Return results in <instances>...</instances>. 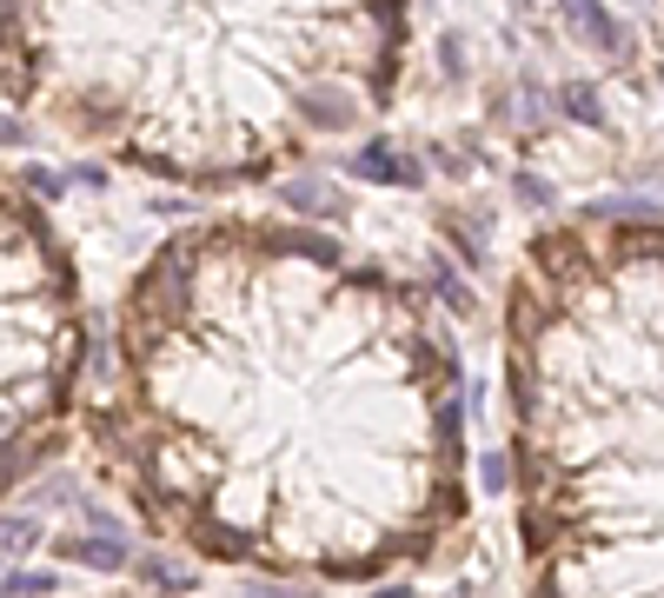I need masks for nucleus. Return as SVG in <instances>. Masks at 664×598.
<instances>
[{
  "instance_id": "nucleus-1",
  "label": "nucleus",
  "mask_w": 664,
  "mask_h": 598,
  "mask_svg": "<svg viewBox=\"0 0 664 598\" xmlns=\"http://www.w3.org/2000/svg\"><path fill=\"white\" fill-rule=\"evenodd\" d=\"M459 399L406 280L319 226L206 220L133 273L86 439L160 539L372 586L466 519Z\"/></svg>"
},
{
  "instance_id": "nucleus-2",
  "label": "nucleus",
  "mask_w": 664,
  "mask_h": 598,
  "mask_svg": "<svg viewBox=\"0 0 664 598\" xmlns=\"http://www.w3.org/2000/svg\"><path fill=\"white\" fill-rule=\"evenodd\" d=\"M406 0H7V107L219 193L392 107Z\"/></svg>"
},
{
  "instance_id": "nucleus-3",
  "label": "nucleus",
  "mask_w": 664,
  "mask_h": 598,
  "mask_svg": "<svg viewBox=\"0 0 664 598\" xmlns=\"http://www.w3.org/2000/svg\"><path fill=\"white\" fill-rule=\"evenodd\" d=\"M505 399L532 598H664V226L525 240Z\"/></svg>"
},
{
  "instance_id": "nucleus-4",
  "label": "nucleus",
  "mask_w": 664,
  "mask_h": 598,
  "mask_svg": "<svg viewBox=\"0 0 664 598\" xmlns=\"http://www.w3.org/2000/svg\"><path fill=\"white\" fill-rule=\"evenodd\" d=\"M86 366L80 280L40 200L7 186V486L67 446L73 386Z\"/></svg>"
},
{
  "instance_id": "nucleus-5",
  "label": "nucleus",
  "mask_w": 664,
  "mask_h": 598,
  "mask_svg": "<svg viewBox=\"0 0 664 598\" xmlns=\"http://www.w3.org/2000/svg\"><path fill=\"white\" fill-rule=\"evenodd\" d=\"M559 20L585 40V47H599L612 67H632L639 60V40H632V27L605 7V0H559Z\"/></svg>"
},
{
  "instance_id": "nucleus-6",
  "label": "nucleus",
  "mask_w": 664,
  "mask_h": 598,
  "mask_svg": "<svg viewBox=\"0 0 664 598\" xmlns=\"http://www.w3.org/2000/svg\"><path fill=\"white\" fill-rule=\"evenodd\" d=\"M346 180H372V186H406V193H419V186H426V166H419L406 146H392V140H359L353 160H346Z\"/></svg>"
},
{
  "instance_id": "nucleus-7",
  "label": "nucleus",
  "mask_w": 664,
  "mask_h": 598,
  "mask_svg": "<svg viewBox=\"0 0 664 598\" xmlns=\"http://www.w3.org/2000/svg\"><path fill=\"white\" fill-rule=\"evenodd\" d=\"M53 553L80 572H126L133 566L126 539H113V533H67V539H53Z\"/></svg>"
},
{
  "instance_id": "nucleus-8",
  "label": "nucleus",
  "mask_w": 664,
  "mask_h": 598,
  "mask_svg": "<svg viewBox=\"0 0 664 598\" xmlns=\"http://www.w3.org/2000/svg\"><path fill=\"white\" fill-rule=\"evenodd\" d=\"M279 200H286L299 220H346V206H353V200H346V193H339L326 173H293Z\"/></svg>"
},
{
  "instance_id": "nucleus-9",
  "label": "nucleus",
  "mask_w": 664,
  "mask_h": 598,
  "mask_svg": "<svg viewBox=\"0 0 664 598\" xmlns=\"http://www.w3.org/2000/svg\"><path fill=\"white\" fill-rule=\"evenodd\" d=\"M426 286H432V300H439L452 320H472V313H479L472 280H466V273H452V260H446V253H432V260H426Z\"/></svg>"
},
{
  "instance_id": "nucleus-10",
  "label": "nucleus",
  "mask_w": 664,
  "mask_h": 598,
  "mask_svg": "<svg viewBox=\"0 0 664 598\" xmlns=\"http://www.w3.org/2000/svg\"><path fill=\"white\" fill-rule=\"evenodd\" d=\"M439 233L459 246V260H466V266H486V260H492V253H486L492 240H486V220H479V213H466V206H446V213H439Z\"/></svg>"
},
{
  "instance_id": "nucleus-11",
  "label": "nucleus",
  "mask_w": 664,
  "mask_h": 598,
  "mask_svg": "<svg viewBox=\"0 0 664 598\" xmlns=\"http://www.w3.org/2000/svg\"><path fill=\"white\" fill-rule=\"evenodd\" d=\"M559 113H565L572 126H592V133H605V120H612L592 80H565V87H559Z\"/></svg>"
},
{
  "instance_id": "nucleus-12",
  "label": "nucleus",
  "mask_w": 664,
  "mask_h": 598,
  "mask_svg": "<svg viewBox=\"0 0 664 598\" xmlns=\"http://www.w3.org/2000/svg\"><path fill=\"white\" fill-rule=\"evenodd\" d=\"M0 546H7V566H20V559L40 546V519H33L27 506H13V513H7V526H0Z\"/></svg>"
},
{
  "instance_id": "nucleus-13",
  "label": "nucleus",
  "mask_w": 664,
  "mask_h": 598,
  "mask_svg": "<svg viewBox=\"0 0 664 598\" xmlns=\"http://www.w3.org/2000/svg\"><path fill=\"white\" fill-rule=\"evenodd\" d=\"M13 186H20L27 200H40V206H53V200H60V193H67L73 180H67V173H53V166H20V173H13Z\"/></svg>"
},
{
  "instance_id": "nucleus-14",
  "label": "nucleus",
  "mask_w": 664,
  "mask_h": 598,
  "mask_svg": "<svg viewBox=\"0 0 664 598\" xmlns=\"http://www.w3.org/2000/svg\"><path fill=\"white\" fill-rule=\"evenodd\" d=\"M479 486H486L492 499L519 493V459H512V453H479Z\"/></svg>"
},
{
  "instance_id": "nucleus-15",
  "label": "nucleus",
  "mask_w": 664,
  "mask_h": 598,
  "mask_svg": "<svg viewBox=\"0 0 664 598\" xmlns=\"http://www.w3.org/2000/svg\"><path fill=\"white\" fill-rule=\"evenodd\" d=\"M146 586H160V592H193V566H173V559H140L133 566Z\"/></svg>"
},
{
  "instance_id": "nucleus-16",
  "label": "nucleus",
  "mask_w": 664,
  "mask_h": 598,
  "mask_svg": "<svg viewBox=\"0 0 664 598\" xmlns=\"http://www.w3.org/2000/svg\"><path fill=\"white\" fill-rule=\"evenodd\" d=\"M512 193H519L525 206H552V200H559L552 180H539V173H512Z\"/></svg>"
},
{
  "instance_id": "nucleus-17",
  "label": "nucleus",
  "mask_w": 664,
  "mask_h": 598,
  "mask_svg": "<svg viewBox=\"0 0 664 598\" xmlns=\"http://www.w3.org/2000/svg\"><path fill=\"white\" fill-rule=\"evenodd\" d=\"M439 67H446L452 80H466V40H459V33H439Z\"/></svg>"
},
{
  "instance_id": "nucleus-18",
  "label": "nucleus",
  "mask_w": 664,
  "mask_h": 598,
  "mask_svg": "<svg viewBox=\"0 0 664 598\" xmlns=\"http://www.w3.org/2000/svg\"><path fill=\"white\" fill-rule=\"evenodd\" d=\"M73 186H86V193H106V166L100 160H73V173H67Z\"/></svg>"
},
{
  "instance_id": "nucleus-19",
  "label": "nucleus",
  "mask_w": 664,
  "mask_h": 598,
  "mask_svg": "<svg viewBox=\"0 0 664 598\" xmlns=\"http://www.w3.org/2000/svg\"><path fill=\"white\" fill-rule=\"evenodd\" d=\"M80 519H86V533H113V539H126L120 513H100V506H80Z\"/></svg>"
},
{
  "instance_id": "nucleus-20",
  "label": "nucleus",
  "mask_w": 664,
  "mask_h": 598,
  "mask_svg": "<svg viewBox=\"0 0 664 598\" xmlns=\"http://www.w3.org/2000/svg\"><path fill=\"white\" fill-rule=\"evenodd\" d=\"M486 113H492V120H512V93H505V87H492V93H486Z\"/></svg>"
},
{
  "instance_id": "nucleus-21",
  "label": "nucleus",
  "mask_w": 664,
  "mask_h": 598,
  "mask_svg": "<svg viewBox=\"0 0 664 598\" xmlns=\"http://www.w3.org/2000/svg\"><path fill=\"white\" fill-rule=\"evenodd\" d=\"M7 146H27V126H20V107H7Z\"/></svg>"
},
{
  "instance_id": "nucleus-22",
  "label": "nucleus",
  "mask_w": 664,
  "mask_h": 598,
  "mask_svg": "<svg viewBox=\"0 0 664 598\" xmlns=\"http://www.w3.org/2000/svg\"><path fill=\"white\" fill-rule=\"evenodd\" d=\"M239 598H306V592H279V586H246Z\"/></svg>"
},
{
  "instance_id": "nucleus-23",
  "label": "nucleus",
  "mask_w": 664,
  "mask_h": 598,
  "mask_svg": "<svg viewBox=\"0 0 664 598\" xmlns=\"http://www.w3.org/2000/svg\"><path fill=\"white\" fill-rule=\"evenodd\" d=\"M372 598H412V586H379Z\"/></svg>"
}]
</instances>
